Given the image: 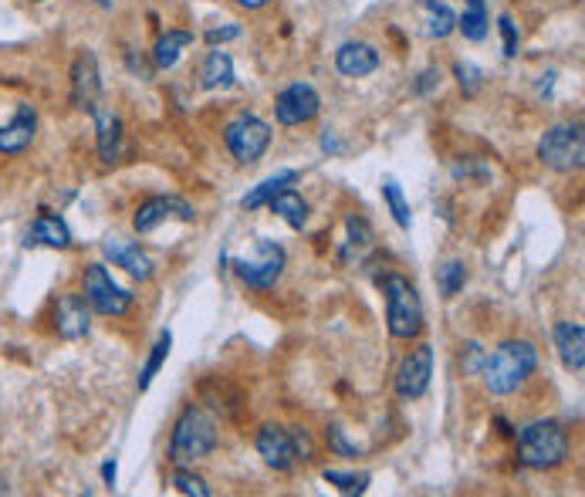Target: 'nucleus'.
I'll return each mask as SVG.
<instances>
[{
  "label": "nucleus",
  "instance_id": "1",
  "mask_svg": "<svg viewBox=\"0 0 585 497\" xmlns=\"http://www.w3.org/2000/svg\"><path fill=\"white\" fill-rule=\"evenodd\" d=\"M538 369V349L528 339H508L501 342L494 352H484L481 359V376L484 386L498 396H508L514 389H521L531 379V372Z\"/></svg>",
  "mask_w": 585,
  "mask_h": 497
},
{
  "label": "nucleus",
  "instance_id": "2",
  "mask_svg": "<svg viewBox=\"0 0 585 497\" xmlns=\"http://www.w3.org/2000/svg\"><path fill=\"white\" fill-rule=\"evenodd\" d=\"M214 447H217V420L203 406H186L180 420L173 423L170 460L176 467L197 464V460L214 454Z\"/></svg>",
  "mask_w": 585,
  "mask_h": 497
},
{
  "label": "nucleus",
  "instance_id": "3",
  "mask_svg": "<svg viewBox=\"0 0 585 497\" xmlns=\"http://www.w3.org/2000/svg\"><path fill=\"white\" fill-rule=\"evenodd\" d=\"M518 460L531 470H552L569 460V430L558 420H535L518 433Z\"/></svg>",
  "mask_w": 585,
  "mask_h": 497
},
{
  "label": "nucleus",
  "instance_id": "4",
  "mask_svg": "<svg viewBox=\"0 0 585 497\" xmlns=\"http://www.w3.org/2000/svg\"><path fill=\"white\" fill-rule=\"evenodd\" d=\"M386 295V325L393 339H416L423 332V301L420 291L413 288L403 274H386L383 278Z\"/></svg>",
  "mask_w": 585,
  "mask_h": 497
},
{
  "label": "nucleus",
  "instance_id": "5",
  "mask_svg": "<svg viewBox=\"0 0 585 497\" xmlns=\"http://www.w3.org/2000/svg\"><path fill=\"white\" fill-rule=\"evenodd\" d=\"M538 159L555 173H575L585 163V136L579 122L552 126L538 142Z\"/></svg>",
  "mask_w": 585,
  "mask_h": 497
},
{
  "label": "nucleus",
  "instance_id": "6",
  "mask_svg": "<svg viewBox=\"0 0 585 497\" xmlns=\"http://www.w3.org/2000/svg\"><path fill=\"white\" fill-rule=\"evenodd\" d=\"M285 264H288L285 247H278L274 241H264V237H261V241L254 244L251 254L237 257L234 271H237V278L247 284V288L268 291V288L278 284L281 274H285Z\"/></svg>",
  "mask_w": 585,
  "mask_h": 497
},
{
  "label": "nucleus",
  "instance_id": "7",
  "mask_svg": "<svg viewBox=\"0 0 585 497\" xmlns=\"http://www.w3.org/2000/svg\"><path fill=\"white\" fill-rule=\"evenodd\" d=\"M224 142L237 163L251 166L268 153L271 126L264 119H257V115H237V119L224 129Z\"/></svg>",
  "mask_w": 585,
  "mask_h": 497
},
{
  "label": "nucleus",
  "instance_id": "8",
  "mask_svg": "<svg viewBox=\"0 0 585 497\" xmlns=\"http://www.w3.org/2000/svg\"><path fill=\"white\" fill-rule=\"evenodd\" d=\"M85 301L92 312H99L105 318H119L132 308V295L112 281L105 264H88L85 268Z\"/></svg>",
  "mask_w": 585,
  "mask_h": 497
},
{
  "label": "nucleus",
  "instance_id": "9",
  "mask_svg": "<svg viewBox=\"0 0 585 497\" xmlns=\"http://www.w3.org/2000/svg\"><path fill=\"white\" fill-rule=\"evenodd\" d=\"M430 376H433V345H416V349L406 352V359L400 362V372H396V396L400 399H420L430 389Z\"/></svg>",
  "mask_w": 585,
  "mask_h": 497
},
{
  "label": "nucleus",
  "instance_id": "10",
  "mask_svg": "<svg viewBox=\"0 0 585 497\" xmlns=\"http://www.w3.org/2000/svg\"><path fill=\"white\" fill-rule=\"evenodd\" d=\"M193 217H197V210H193L183 197H149L146 203H139L136 217H132V227H136L139 234H153L156 227L170 224V220L190 224Z\"/></svg>",
  "mask_w": 585,
  "mask_h": 497
},
{
  "label": "nucleus",
  "instance_id": "11",
  "mask_svg": "<svg viewBox=\"0 0 585 497\" xmlns=\"http://www.w3.org/2000/svg\"><path fill=\"white\" fill-rule=\"evenodd\" d=\"M318 109H322V99L308 82H295L288 85L285 92L274 99V115H278L281 126H301V122H312Z\"/></svg>",
  "mask_w": 585,
  "mask_h": 497
},
{
  "label": "nucleus",
  "instance_id": "12",
  "mask_svg": "<svg viewBox=\"0 0 585 497\" xmlns=\"http://www.w3.org/2000/svg\"><path fill=\"white\" fill-rule=\"evenodd\" d=\"M102 251L115 264V268H122L126 274H132V278H139V281H149L156 274L153 257H149L143 247H139V241H126V237H105Z\"/></svg>",
  "mask_w": 585,
  "mask_h": 497
},
{
  "label": "nucleus",
  "instance_id": "13",
  "mask_svg": "<svg viewBox=\"0 0 585 497\" xmlns=\"http://www.w3.org/2000/svg\"><path fill=\"white\" fill-rule=\"evenodd\" d=\"M257 454H261L264 464L274 470H291L298 464L291 430H285V426H278V423H268L257 430Z\"/></svg>",
  "mask_w": 585,
  "mask_h": 497
},
{
  "label": "nucleus",
  "instance_id": "14",
  "mask_svg": "<svg viewBox=\"0 0 585 497\" xmlns=\"http://www.w3.org/2000/svg\"><path fill=\"white\" fill-rule=\"evenodd\" d=\"M102 78H99V61L92 51H82L72 65V105L82 112H92L99 105Z\"/></svg>",
  "mask_w": 585,
  "mask_h": 497
},
{
  "label": "nucleus",
  "instance_id": "15",
  "mask_svg": "<svg viewBox=\"0 0 585 497\" xmlns=\"http://www.w3.org/2000/svg\"><path fill=\"white\" fill-rule=\"evenodd\" d=\"M55 328H58L61 339H85L88 328H92V308H88L85 295H75V291H68V295L58 298Z\"/></svg>",
  "mask_w": 585,
  "mask_h": 497
},
{
  "label": "nucleus",
  "instance_id": "16",
  "mask_svg": "<svg viewBox=\"0 0 585 497\" xmlns=\"http://www.w3.org/2000/svg\"><path fill=\"white\" fill-rule=\"evenodd\" d=\"M34 132H38V112L31 105H17L14 119L7 126H0V153L4 156H17L34 142Z\"/></svg>",
  "mask_w": 585,
  "mask_h": 497
},
{
  "label": "nucleus",
  "instance_id": "17",
  "mask_svg": "<svg viewBox=\"0 0 585 497\" xmlns=\"http://www.w3.org/2000/svg\"><path fill=\"white\" fill-rule=\"evenodd\" d=\"M335 68L349 78H366L379 68V51L362 41H345L342 48L335 51Z\"/></svg>",
  "mask_w": 585,
  "mask_h": 497
},
{
  "label": "nucleus",
  "instance_id": "18",
  "mask_svg": "<svg viewBox=\"0 0 585 497\" xmlns=\"http://www.w3.org/2000/svg\"><path fill=\"white\" fill-rule=\"evenodd\" d=\"M92 115H95V132H99L95 146H99L102 163H115L122 153V119L112 109H102V105H95Z\"/></svg>",
  "mask_w": 585,
  "mask_h": 497
},
{
  "label": "nucleus",
  "instance_id": "19",
  "mask_svg": "<svg viewBox=\"0 0 585 497\" xmlns=\"http://www.w3.org/2000/svg\"><path fill=\"white\" fill-rule=\"evenodd\" d=\"M555 349L565 369L582 372L585 369V328L579 322H558L555 325Z\"/></svg>",
  "mask_w": 585,
  "mask_h": 497
},
{
  "label": "nucleus",
  "instance_id": "20",
  "mask_svg": "<svg viewBox=\"0 0 585 497\" xmlns=\"http://www.w3.org/2000/svg\"><path fill=\"white\" fill-rule=\"evenodd\" d=\"M24 244H44V247H55V251H65L68 244H72V234H68L65 220L58 217V213H48L41 210L38 220H34V227L28 230V241Z\"/></svg>",
  "mask_w": 585,
  "mask_h": 497
},
{
  "label": "nucleus",
  "instance_id": "21",
  "mask_svg": "<svg viewBox=\"0 0 585 497\" xmlns=\"http://www.w3.org/2000/svg\"><path fill=\"white\" fill-rule=\"evenodd\" d=\"M420 17H423V34L433 41H443L457 28V14L443 0H420Z\"/></svg>",
  "mask_w": 585,
  "mask_h": 497
},
{
  "label": "nucleus",
  "instance_id": "22",
  "mask_svg": "<svg viewBox=\"0 0 585 497\" xmlns=\"http://www.w3.org/2000/svg\"><path fill=\"white\" fill-rule=\"evenodd\" d=\"M268 207L278 213L281 220H285L288 227H295V230H301L308 224V203H305V197L301 193H295V190H278L274 197L268 200Z\"/></svg>",
  "mask_w": 585,
  "mask_h": 497
},
{
  "label": "nucleus",
  "instance_id": "23",
  "mask_svg": "<svg viewBox=\"0 0 585 497\" xmlns=\"http://www.w3.org/2000/svg\"><path fill=\"white\" fill-rule=\"evenodd\" d=\"M200 82L203 88H230L234 85V61L227 51H210L207 61L200 68Z\"/></svg>",
  "mask_w": 585,
  "mask_h": 497
},
{
  "label": "nucleus",
  "instance_id": "24",
  "mask_svg": "<svg viewBox=\"0 0 585 497\" xmlns=\"http://www.w3.org/2000/svg\"><path fill=\"white\" fill-rule=\"evenodd\" d=\"M298 180V173L295 170H281V173H274V176H268V180H261L254 186L251 193H247V197L241 200V207L244 210H257V207H264V203H268L274 193L278 190H285V186H291Z\"/></svg>",
  "mask_w": 585,
  "mask_h": 497
},
{
  "label": "nucleus",
  "instance_id": "25",
  "mask_svg": "<svg viewBox=\"0 0 585 497\" xmlns=\"http://www.w3.org/2000/svg\"><path fill=\"white\" fill-rule=\"evenodd\" d=\"M190 44H193L190 31H166L163 38L156 41V51H153L156 68H173L176 61H180L183 48H190Z\"/></svg>",
  "mask_w": 585,
  "mask_h": 497
},
{
  "label": "nucleus",
  "instance_id": "26",
  "mask_svg": "<svg viewBox=\"0 0 585 497\" xmlns=\"http://www.w3.org/2000/svg\"><path fill=\"white\" fill-rule=\"evenodd\" d=\"M170 345H173V335H170V332H159V339H156V345H153V352H149L146 366L139 369V393H146V389L153 386L156 372L163 369L166 355H170Z\"/></svg>",
  "mask_w": 585,
  "mask_h": 497
},
{
  "label": "nucleus",
  "instance_id": "27",
  "mask_svg": "<svg viewBox=\"0 0 585 497\" xmlns=\"http://www.w3.org/2000/svg\"><path fill=\"white\" fill-rule=\"evenodd\" d=\"M383 200H386V207H389V213H393L396 224H400L403 230H410L413 213H410V203H406V197H403L400 183H396V180H386V183H383Z\"/></svg>",
  "mask_w": 585,
  "mask_h": 497
},
{
  "label": "nucleus",
  "instance_id": "28",
  "mask_svg": "<svg viewBox=\"0 0 585 497\" xmlns=\"http://www.w3.org/2000/svg\"><path fill=\"white\" fill-rule=\"evenodd\" d=\"M464 281H467L464 261H447V264H440L437 268V288H440L443 298H454L457 291L464 288Z\"/></svg>",
  "mask_w": 585,
  "mask_h": 497
},
{
  "label": "nucleus",
  "instance_id": "29",
  "mask_svg": "<svg viewBox=\"0 0 585 497\" xmlns=\"http://www.w3.org/2000/svg\"><path fill=\"white\" fill-rule=\"evenodd\" d=\"M457 28L464 31L467 41H484L487 38V11L484 4H471L464 17H457Z\"/></svg>",
  "mask_w": 585,
  "mask_h": 497
},
{
  "label": "nucleus",
  "instance_id": "30",
  "mask_svg": "<svg viewBox=\"0 0 585 497\" xmlns=\"http://www.w3.org/2000/svg\"><path fill=\"white\" fill-rule=\"evenodd\" d=\"M173 491L176 494H186V497H210V487H207V481L203 477H197L193 470H186V467H180L173 474Z\"/></svg>",
  "mask_w": 585,
  "mask_h": 497
},
{
  "label": "nucleus",
  "instance_id": "31",
  "mask_svg": "<svg viewBox=\"0 0 585 497\" xmlns=\"http://www.w3.org/2000/svg\"><path fill=\"white\" fill-rule=\"evenodd\" d=\"M322 477H325L329 484L339 487L342 494H362V491L369 487V481H372L369 474H342V470H329V467H325V474H322Z\"/></svg>",
  "mask_w": 585,
  "mask_h": 497
},
{
  "label": "nucleus",
  "instance_id": "32",
  "mask_svg": "<svg viewBox=\"0 0 585 497\" xmlns=\"http://www.w3.org/2000/svg\"><path fill=\"white\" fill-rule=\"evenodd\" d=\"M345 230H349V251H366V247L372 244V230H369V224L362 217H356V213H352L349 220H345Z\"/></svg>",
  "mask_w": 585,
  "mask_h": 497
},
{
  "label": "nucleus",
  "instance_id": "33",
  "mask_svg": "<svg viewBox=\"0 0 585 497\" xmlns=\"http://www.w3.org/2000/svg\"><path fill=\"white\" fill-rule=\"evenodd\" d=\"M325 440H329V450H332V454H339V457H359V447H356V443L345 440V430H342V426H329Z\"/></svg>",
  "mask_w": 585,
  "mask_h": 497
},
{
  "label": "nucleus",
  "instance_id": "34",
  "mask_svg": "<svg viewBox=\"0 0 585 497\" xmlns=\"http://www.w3.org/2000/svg\"><path fill=\"white\" fill-rule=\"evenodd\" d=\"M498 28H501V38H504V55L514 58L518 55V24L511 21V14H501Z\"/></svg>",
  "mask_w": 585,
  "mask_h": 497
},
{
  "label": "nucleus",
  "instance_id": "35",
  "mask_svg": "<svg viewBox=\"0 0 585 497\" xmlns=\"http://www.w3.org/2000/svg\"><path fill=\"white\" fill-rule=\"evenodd\" d=\"M288 430H291V440H295V454H298V460H312L315 443H312V437H308L305 426H288Z\"/></svg>",
  "mask_w": 585,
  "mask_h": 497
},
{
  "label": "nucleus",
  "instance_id": "36",
  "mask_svg": "<svg viewBox=\"0 0 585 497\" xmlns=\"http://www.w3.org/2000/svg\"><path fill=\"white\" fill-rule=\"evenodd\" d=\"M457 78H460V88H464V95H477V85H481V71L474 65H457Z\"/></svg>",
  "mask_w": 585,
  "mask_h": 497
},
{
  "label": "nucleus",
  "instance_id": "37",
  "mask_svg": "<svg viewBox=\"0 0 585 497\" xmlns=\"http://www.w3.org/2000/svg\"><path fill=\"white\" fill-rule=\"evenodd\" d=\"M237 34H241V28H237V24H227V28H210L207 41L210 44H224V41H234Z\"/></svg>",
  "mask_w": 585,
  "mask_h": 497
},
{
  "label": "nucleus",
  "instance_id": "38",
  "mask_svg": "<svg viewBox=\"0 0 585 497\" xmlns=\"http://www.w3.org/2000/svg\"><path fill=\"white\" fill-rule=\"evenodd\" d=\"M433 82H440V71L437 68H427V71H423V82L416 85V92H427Z\"/></svg>",
  "mask_w": 585,
  "mask_h": 497
},
{
  "label": "nucleus",
  "instance_id": "39",
  "mask_svg": "<svg viewBox=\"0 0 585 497\" xmlns=\"http://www.w3.org/2000/svg\"><path fill=\"white\" fill-rule=\"evenodd\" d=\"M102 481L109 487H115V460H105L102 464Z\"/></svg>",
  "mask_w": 585,
  "mask_h": 497
},
{
  "label": "nucleus",
  "instance_id": "40",
  "mask_svg": "<svg viewBox=\"0 0 585 497\" xmlns=\"http://www.w3.org/2000/svg\"><path fill=\"white\" fill-rule=\"evenodd\" d=\"M237 4H241V7H251V11H257V7H264V4H268V0H237Z\"/></svg>",
  "mask_w": 585,
  "mask_h": 497
},
{
  "label": "nucleus",
  "instance_id": "41",
  "mask_svg": "<svg viewBox=\"0 0 585 497\" xmlns=\"http://www.w3.org/2000/svg\"><path fill=\"white\" fill-rule=\"evenodd\" d=\"M95 4H99V7H112V0H95Z\"/></svg>",
  "mask_w": 585,
  "mask_h": 497
},
{
  "label": "nucleus",
  "instance_id": "42",
  "mask_svg": "<svg viewBox=\"0 0 585 497\" xmlns=\"http://www.w3.org/2000/svg\"><path fill=\"white\" fill-rule=\"evenodd\" d=\"M0 494H7V484L4 481H0Z\"/></svg>",
  "mask_w": 585,
  "mask_h": 497
},
{
  "label": "nucleus",
  "instance_id": "43",
  "mask_svg": "<svg viewBox=\"0 0 585 497\" xmlns=\"http://www.w3.org/2000/svg\"><path fill=\"white\" fill-rule=\"evenodd\" d=\"M467 4H484V0H467Z\"/></svg>",
  "mask_w": 585,
  "mask_h": 497
}]
</instances>
